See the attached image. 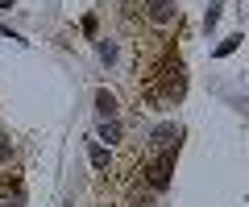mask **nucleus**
I'll list each match as a JSON object with an SVG mask.
<instances>
[{
    "label": "nucleus",
    "instance_id": "obj_2",
    "mask_svg": "<svg viewBox=\"0 0 249 207\" xmlns=\"http://www.w3.org/2000/svg\"><path fill=\"white\" fill-rule=\"evenodd\" d=\"M96 108H100V116L112 120V116H116V99L108 96V91H100V96H96Z\"/></svg>",
    "mask_w": 249,
    "mask_h": 207
},
{
    "label": "nucleus",
    "instance_id": "obj_4",
    "mask_svg": "<svg viewBox=\"0 0 249 207\" xmlns=\"http://www.w3.org/2000/svg\"><path fill=\"white\" fill-rule=\"evenodd\" d=\"M91 162H96V170H104V166H108V153L100 149V145H91Z\"/></svg>",
    "mask_w": 249,
    "mask_h": 207
},
{
    "label": "nucleus",
    "instance_id": "obj_5",
    "mask_svg": "<svg viewBox=\"0 0 249 207\" xmlns=\"http://www.w3.org/2000/svg\"><path fill=\"white\" fill-rule=\"evenodd\" d=\"M9 4H13V0H0V9H9Z\"/></svg>",
    "mask_w": 249,
    "mask_h": 207
},
{
    "label": "nucleus",
    "instance_id": "obj_3",
    "mask_svg": "<svg viewBox=\"0 0 249 207\" xmlns=\"http://www.w3.org/2000/svg\"><path fill=\"white\" fill-rule=\"evenodd\" d=\"M9 158H13V137H9V133H0V170L9 166Z\"/></svg>",
    "mask_w": 249,
    "mask_h": 207
},
{
    "label": "nucleus",
    "instance_id": "obj_6",
    "mask_svg": "<svg viewBox=\"0 0 249 207\" xmlns=\"http://www.w3.org/2000/svg\"><path fill=\"white\" fill-rule=\"evenodd\" d=\"M0 207H4V203H0Z\"/></svg>",
    "mask_w": 249,
    "mask_h": 207
},
{
    "label": "nucleus",
    "instance_id": "obj_1",
    "mask_svg": "<svg viewBox=\"0 0 249 207\" xmlns=\"http://www.w3.org/2000/svg\"><path fill=\"white\" fill-rule=\"evenodd\" d=\"M145 17H150V21H162V25H170V21L178 17V9H175V0H150Z\"/></svg>",
    "mask_w": 249,
    "mask_h": 207
}]
</instances>
